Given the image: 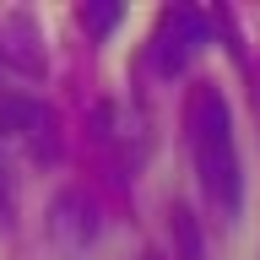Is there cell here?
I'll return each mask as SVG.
<instances>
[{
	"mask_svg": "<svg viewBox=\"0 0 260 260\" xmlns=\"http://www.w3.org/2000/svg\"><path fill=\"white\" fill-rule=\"evenodd\" d=\"M184 130H190V157H195V179H201V195L206 206L222 217V222H239L244 206V168H239V141H233V114H228V98L201 81L184 103Z\"/></svg>",
	"mask_w": 260,
	"mask_h": 260,
	"instance_id": "6da1fadb",
	"label": "cell"
},
{
	"mask_svg": "<svg viewBox=\"0 0 260 260\" xmlns=\"http://www.w3.org/2000/svg\"><path fill=\"white\" fill-rule=\"evenodd\" d=\"M206 44H211V16L190 11V6H174V11H162L157 32H152V71L179 76Z\"/></svg>",
	"mask_w": 260,
	"mask_h": 260,
	"instance_id": "7a4b0ae2",
	"label": "cell"
},
{
	"mask_svg": "<svg viewBox=\"0 0 260 260\" xmlns=\"http://www.w3.org/2000/svg\"><path fill=\"white\" fill-rule=\"evenodd\" d=\"M0 141L27 146V157H54L60 152V136H54V114L38 103V98L6 87L0 92Z\"/></svg>",
	"mask_w": 260,
	"mask_h": 260,
	"instance_id": "3957f363",
	"label": "cell"
},
{
	"mask_svg": "<svg viewBox=\"0 0 260 260\" xmlns=\"http://www.w3.org/2000/svg\"><path fill=\"white\" fill-rule=\"evenodd\" d=\"M0 65H11L16 76H27V81L44 71V49H38V32H32L27 16L0 22Z\"/></svg>",
	"mask_w": 260,
	"mask_h": 260,
	"instance_id": "277c9868",
	"label": "cell"
},
{
	"mask_svg": "<svg viewBox=\"0 0 260 260\" xmlns=\"http://www.w3.org/2000/svg\"><path fill=\"white\" fill-rule=\"evenodd\" d=\"M49 228H54V239L65 244V255L87 249V244H92V233H98V222H92V201H87V195H76V190L60 195V201H54Z\"/></svg>",
	"mask_w": 260,
	"mask_h": 260,
	"instance_id": "5b68a950",
	"label": "cell"
},
{
	"mask_svg": "<svg viewBox=\"0 0 260 260\" xmlns=\"http://www.w3.org/2000/svg\"><path fill=\"white\" fill-rule=\"evenodd\" d=\"M81 22H87V27H114V22H119V6H87V11H81Z\"/></svg>",
	"mask_w": 260,
	"mask_h": 260,
	"instance_id": "8992f818",
	"label": "cell"
},
{
	"mask_svg": "<svg viewBox=\"0 0 260 260\" xmlns=\"http://www.w3.org/2000/svg\"><path fill=\"white\" fill-rule=\"evenodd\" d=\"M0 228H11V179H6V157H0Z\"/></svg>",
	"mask_w": 260,
	"mask_h": 260,
	"instance_id": "52a82bcc",
	"label": "cell"
}]
</instances>
